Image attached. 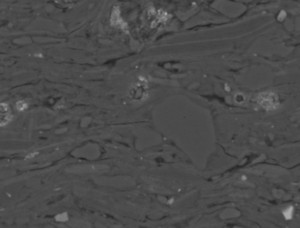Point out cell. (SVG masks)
<instances>
[{
  "label": "cell",
  "mask_w": 300,
  "mask_h": 228,
  "mask_svg": "<svg viewBox=\"0 0 300 228\" xmlns=\"http://www.w3.org/2000/svg\"><path fill=\"white\" fill-rule=\"evenodd\" d=\"M236 101L238 102H242L244 101L243 96L241 95H237L236 97Z\"/></svg>",
  "instance_id": "8"
},
{
  "label": "cell",
  "mask_w": 300,
  "mask_h": 228,
  "mask_svg": "<svg viewBox=\"0 0 300 228\" xmlns=\"http://www.w3.org/2000/svg\"><path fill=\"white\" fill-rule=\"evenodd\" d=\"M173 202H174V200H173V199L172 198L171 200H170V201H169V202H168V203L171 204H172V203H173Z\"/></svg>",
  "instance_id": "9"
},
{
  "label": "cell",
  "mask_w": 300,
  "mask_h": 228,
  "mask_svg": "<svg viewBox=\"0 0 300 228\" xmlns=\"http://www.w3.org/2000/svg\"><path fill=\"white\" fill-rule=\"evenodd\" d=\"M56 220L59 222H65L68 220V216L66 213L59 214L56 216Z\"/></svg>",
  "instance_id": "7"
},
{
  "label": "cell",
  "mask_w": 300,
  "mask_h": 228,
  "mask_svg": "<svg viewBox=\"0 0 300 228\" xmlns=\"http://www.w3.org/2000/svg\"><path fill=\"white\" fill-rule=\"evenodd\" d=\"M12 118V114L9 105L5 103L0 104V126L8 124Z\"/></svg>",
  "instance_id": "2"
},
{
  "label": "cell",
  "mask_w": 300,
  "mask_h": 228,
  "mask_svg": "<svg viewBox=\"0 0 300 228\" xmlns=\"http://www.w3.org/2000/svg\"><path fill=\"white\" fill-rule=\"evenodd\" d=\"M111 22L116 27H119L122 29H125L126 25L124 24L123 20L120 16L119 10L117 8H115L111 14Z\"/></svg>",
  "instance_id": "3"
},
{
  "label": "cell",
  "mask_w": 300,
  "mask_h": 228,
  "mask_svg": "<svg viewBox=\"0 0 300 228\" xmlns=\"http://www.w3.org/2000/svg\"><path fill=\"white\" fill-rule=\"evenodd\" d=\"M283 214L286 220H290L293 218V214H294V207L293 206H290L287 207L286 209L283 211Z\"/></svg>",
  "instance_id": "5"
},
{
  "label": "cell",
  "mask_w": 300,
  "mask_h": 228,
  "mask_svg": "<svg viewBox=\"0 0 300 228\" xmlns=\"http://www.w3.org/2000/svg\"><path fill=\"white\" fill-rule=\"evenodd\" d=\"M27 107H28V104L24 101H20L17 104V108L18 110L20 111H22L25 109H27Z\"/></svg>",
  "instance_id": "6"
},
{
  "label": "cell",
  "mask_w": 300,
  "mask_h": 228,
  "mask_svg": "<svg viewBox=\"0 0 300 228\" xmlns=\"http://www.w3.org/2000/svg\"><path fill=\"white\" fill-rule=\"evenodd\" d=\"M146 95L145 90L144 87H137L134 88V91L131 93V96L134 100H142Z\"/></svg>",
  "instance_id": "4"
},
{
  "label": "cell",
  "mask_w": 300,
  "mask_h": 228,
  "mask_svg": "<svg viewBox=\"0 0 300 228\" xmlns=\"http://www.w3.org/2000/svg\"><path fill=\"white\" fill-rule=\"evenodd\" d=\"M258 102L264 109L270 111L277 108L279 101L276 94L273 93H263L258 96Z\"/></svg>",
  "instance_id": "1"
}]
</instances>
